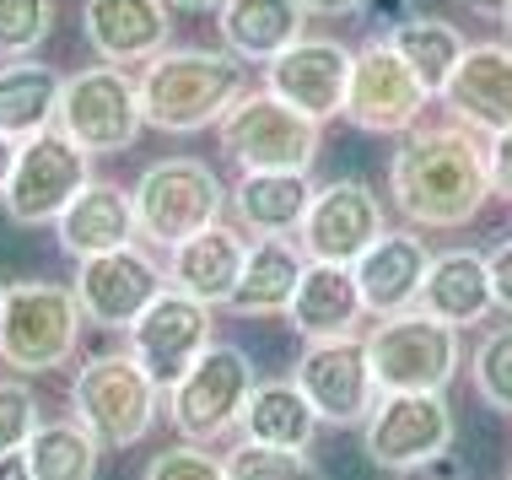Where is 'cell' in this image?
<instances>
[{
  "label": "cell",
  "instance_id": "cell-1",
  "mask_svg": "<svg viewBox=\"0 0 512 480\" xmlns=\"http://www.w3.org/2000/svg\"><path fill=\"white\" fill-rule=\"evenodd\" d=\"M491 195V141H480V130L459 125V119L415 125L405 146L389 157V200L410 227H469Z\"/></svg>",
  "mask_w": 512,
  "mask_h": 480
},
{
  "label": "cell",
  "instance_id": "cell-2",
  "mask_svg": "<svg viewBox=\"0 0 512 480\" xmlns=\"http://www.w3.org/2000/svg\"><path fill=\"white\" fill-rule=\"evenodd\" d=\"M243 98V60L227 49H168L141 71V114L162 135L221 125Z\"/></svg>",
  "mask_w": 512,
  "mask_h": 480
},
{
  "label": "cell",
  "instance_id": "cell-3",
  "mask_svg": "<svg viewBox=\"0 0 512 480\" xmlns=\"http://www.w3.org/2000/svg\"><path fill=\"white\" fill-rule=\"evenodd\" d=\"M157 378L135 362V351H98L76 367L71 410L103 448H135L162 416Z\"/></svg>",
  "mask_w": 512,
  "mask_h": 480
},
{
  "label": "cell",
  "instance_id": "cell-4",
  "mask_svg": "<svg viewBox=\"0 0 512 480\" xmlns=\"http://www.w3.org/2000/svg\"><path fill=\"white\" fill-rule=\"evenodd\" d=\"M130 195H135V227H141V238L173 254L178 243H189L195 232L221 222L232 189L216 178L211 162L162 157V162H151V168L135 178Z\"/></svg>",
  "mask_w": 512,
  "mask_h": 480
},
{
  "label": "cell",
  "instance_id": "cell-5",
  "mask_svg": "<svg viewBox=\"0 0 512 480\" xmlns=\"http://www.w3.org/2000/svg\"><path fill=\"white\" fill-rule=\"evenodd\" d=\"M81 313L71 286L54 281H17L0 303V362L11 373H54L81 346Z\"/></svg>",
  "mask_w": 512,
  "mask_h": 480
},
{
  "label": "cell",
  "instance_id": "cell-6",
  "mask_svg": "<svg viewBox=\"0 0 512 480\" xmlns=\"http://www.w3.org/2000/svg\"><path fill=\"white\" fill-rule=\"evenodd\" d=\"M221 152L238 157L243 173H313L324 130L275 92H243L216 125Z\"/></svg>",
  "mask_w": 512,
  "mask_h": 480
},
{
  "label": "cell",
  "instance_id": "cell-7",
  "mask_svg": "<svg viewBox=\"0 0 512 480\" xmlns=\"http://www.w3.org/2000/svg\"><path fill=\"white\" fill-rule=\"evenodd\" d=\"M367 356L383 394H442L459 373V329L410 308L372 324Z\"/></svg>",
  "mask_w": 512,
  "mask_h": 480
},
{
  "label": "cell",
  "instance_id": "cell-8",
  "mask_svg": "<svg viewBox=\"0 0 512 480\" xmlns=\"http://www.w3.org/2000/svg\"><path fill=\"white\" fill-rule=\"evenodd\" d=\"M146 114H141V81L124 65H92V71L65 76V98L54 130L76 141L87 157H114L135 146Z\"/></svg>",
  "mask_w": 512,
  "mask_h": 480
},
{
  "label": "cell",
  "instance_id": "cell-9",
  "mask_svg": "<svg viewBox=\"0 0 512 480\" xmlns=\"http://www.w3.org/2000/svg\"><path fill=\"white\" fill-rule=\"evenodd\" d=\"M259 389L254 362L243 346H216L184 373V383L168 389V421L178 427L184 443H216L232 427H243L248 394Z\"/></svg>",
  "mask_w": 512,
  "mask_h": 480
},
{
  "label": "cell",
  "instance_id": "cell-10",
  "mask_svg": "<svg viewBox=\"0 0 512 480\" xmlns=\"http://www.w3.org/2000/svg\"><path fill=\"white\" fill-rule=\"evenodd\" d=\"M87 184H92V157L76 141H65L60 130H44L17 146V168H11L0 205L17 227H44V222H60L65 205Z\"/></svg>",
  "mask_w": 512,
  "mask_h": 480
},
{
  "label": "cell",
  "instance_id": "cell-11",
  "mask_svg": "<svg viewBox=\"0 0 512 480\" xmlns=\"http://www.w3.org/2000/svg\"><path fill=\"white\" fill-rule=\"evenodd\" d=\"M297 389L308 394V405L318 410L324 427H367V416L378 410L383 389L372 378V356L367 340L345 335V340H313L292 367Z\"/></svg>",
  "mask_w": 512,
  "mask_h": 480
},
{
  "label": "cell",
  "instance_id": "cell-12",
  "mask_svg": "<svg viewBox=\"0 0 512 480\" xmlns=\"http://www.w3.org/2000/svg\"><path fill=\"white\" fill-rule=\"evenodd\" d=\"M432 92L421 87V76L399 60V49L389 38H367L356 49V71H351V98H345V119L367 135H410L421 125Z\"/></svg>",
  "mask_w": 512,
  "mask_h": 480
},
{
  "label": "cell",
  "instance_id": "cell-13",
  "mask_svg": "<svg viewBox=\"0 0 512 480\" xmlns=\"http://www.w3.org/2000/svg\"><path fill=\"white\" fill-rule=\"evenodd\" d=\"M362 448L378 470L410 475L426 459L453 454V410L442 394H383L362 427Z\"/></svg>",
  "mask_w": 512,
  "mask_h": 480
},
{
  "label": "cell",
  "instance_id": "cell-14",
  "mask_svg": "<svg viewBox=\"0 0 512 480\" xmlns=\"http://www.w3.org/2000/svg\"><path fill=\"white\" fill-rule=\"evenodd\" d=\"M383 232L389 227H383L378 189L362 184V178H329V184H318L297 243L313 265H356Z\"/></svg>",
  "mask_w": 512,
  "mask_h": 480
},
{
  "label": "cell",
  "instance_id": "cell-15",
  "mask_svg": "<svg viewBox=\"0 0 512 480\" xmlns=\"http://www.w3.org/2000/svg\"><path fill=\"white\" fill-rule=\"evenodd\" d=\"M71 292H76L81 313L98 329H130L162 292H168V270H162L141 243H130V249L81 259Z\"/></svg>",
  "mask_w": 512,
  "mask_h": 480
},
{
  "label": "cell",
  "instance_id": "cell-16",
  "mask_svg": "<svg viewBox=\"0 0 512 480\" xmlns=\"http://www.w3.org/2000/svg\"><path fill=\"white\" fill-rule=\"evenodd\" d=\"M211 346H216L211 340V308L195 303V297H184V292H173V286L130 324V351H135V362L157 378V389L184 383V373Z\"/></svg>",
  "mask_w": 512,
  "mask_h": 480
},
{
  "label": "cell",
  "instance_id": "cell-17",
  "mask_svg": "<svg viewBox=\"0 0 512 480\" xmlns=\"http://www.w3.org/2000/svg\"><path fill=\"white\" fill-rule=\"evenodd\" d=\"M351 71H356V49H345L340 38H302L265 65V92H275L281 103H292L297 114H308L313 125L345 114L351 98Z\"/></svg>",
  "mask_w": 512,
  "mask_h": 480
},
{
  "label": "cell",
  "instance_id": "cell-18",
  "mask_svg": "<svg viewBox=\"0 0 512 480\" xmlns=\"http://www.w3.org/2000/svg\"><path fill=\"white\" fill-rule=\"evenodd\" d=\"M81 33L103 65H151L168 54L173 6L168 0H81Z\"/></svg>",
  "mask_w": 512,
  "mask_h": 480
},
{
  "label": "cell",
  "instance_id": "cell-19",
  "mask_svg": "<svg viewBox=\"0 0 512 480\" xmlns=\"http://www.w3.org/2000/svg\"><path fill=\"white\" fill-rule=\"evenodd\" d=\"M442 108L486 141L512 130V44H469L459 71L442 87Z\"/></svg>",
  "mask_w": 512,
  "mask_h": 480
},
{
  "label": "cell",
  "instance_id": "cell-20",
  "mask_svg": "<svg viewBox=\"0 0 512 480\" xmlns=\"http://www.w3.org/2000/svg\"><path fill=\"white\" fill-rule=\"evenodd\" d=\"M432 249H426L415 232H383L372 249L356 259V286H362V308L372 319H394V313H410L415 297L426 286V270H432Z\"/></svg>",
  "mask_w": 512,
  "mask_h": 480
},
{
  "label": "cell",
  "instance_id": "cell-21",
  "mask_svg": "<svg viewBox=\"0 0 512 480\" xmlns=\"http://www.w3.org/2000/svg\"><path fill=\"white\" fill-rule=\"evenodd\" d=\"M243 265H248V243H243V227H205L195 232L189 243H178L168 254V286L184 297H195L205 308H227L232 292L243 281Z\"/></svg>",
  "mask_w": 512,
  "mask_h": 480
},
{
  "label": "cell",
  "instance_id": "cell-22",
  "mask_svg": "<svg viewBox=\"0 0 512 480\" xmlns=\"http://www.w3.org/2000/svg\"><path fill=\"white\" fill-rule=\"evenodd\" d=\"M54 238H60V249L76 259H98V254H114V249H130L135 238H141V227H135V195L119 184H108V178H92L81 195L65 205V216L54 222Z\"/></svg>",
  "mask_w": 512,
  "mask_h": 480
},
{
  "label": "cell",
  "instance_id": "cell-23",
  "mask_svg": "<svg viewBox=\"0 0 512 480\" xmlns=\"http://www.w3.org/2000/svg\"><path fill=\"white\" fill-rule=\"evenodd\" d=\"M216 27L227 54H238L243 65H270L308 38L302 33L308 11H302V0H221Z\"/></svg>",
  "mask_w": 512,
  "mask_h": 480
},
{
  "label": "cell",
  "instance_id": "cell-24",
  "mask_svg": "<svg viewBox=\"0 0 512 480\" xmlns=\"http://www.w3.org/2000/svg\"><path fill=\"white\" fill-rule=\"evenodd\" d=\"M286 319H292V335H302L308 346H313V340L356 335V324L367 319L356 270L351 265H313V259H308V276H302L292 308H286Z\"/></svg>",
  "mask_w": 512,
  "mask_h": 480
},
{
  "label": "cell",
  "instance_id": "cell-25",
  "mask_svg": "<svg viewBox=\"0 0 512 480\" xmlns=\"http://www.w3.org/2000/svg\"><path fill=\"white\" fill-rule=\"evenodd\" d=\"M313 195L318 184L308 173H243L227 205L248 238H297Z\"/></svg>",
  "mask_w": 512,
  "mask_h": 480
},
{
  "label": "cell",
  "instance_id": "cell-26",
  "mask_svg": "<svg viewBox=\"0 0 512 480\" xmlns=\"http://www.w3.org/2000/svg\"><path fill=\"white\" fill-rule=\"evenodd\" d=\"M415 308L432 313V319H442V324H453V329L480 324L496 308L486 254H480V249H448V254H437L432 270H426L421 297H415Z\"/></svg>",
  "mask_w": 512,
  "mask_h": 480
},
{
  "label": "cell",
  "instance_id": "cell-27",
  "mask_svg": "<svg viewBox=\"0 0 512 480\" xmlns=\"http://www.w3.org/2000/svg\"><path fill=\"white\" fill-rule=\"evenodd\" d=\"M308 276V254L302 243L292 238H254L248 243V265H243V281L232 292V313L238 319H275V313L292 308L297 286Z\"/></svg>",
  "mask_w": 512,
  "mask_h": 480
},
{
  "label": "cell",
  "instance_id": "cell-28",
  "mask_svg": "<svg viewBox=\"0 0 512 480\" xmlns=\"http://www.w3.org/2000/svg\"><path fill=\"white\" fill-rule=\"evenodd\" d=\"M65 98V76L44 60H6L0 65V135L11 141H33V135L54 130Z\"/></svg>",
  "mask_w": 512,
  "mask_h": 480
},
{
  "label": "cell",
  "instance_id": "cell-29",
  "mask_svg": "<svg viewBox=\"0 0 512 480\" xmlns=\"http://www.w3.org/2000/svg\"><path fill=\"white\" fill-rule=\"evenodd\" d=\"M318 410L308 405V394L297 389V378H270L248 394L243 410V437L248 443H270V448H302L308 454L318 437Z\"/></svg>",
  "mask_w": 512,
  "mask_h": 480
},
{
  "label": "cell",
  "instance_id": "cell-30",
  "mask_svg": "<svg viewBox=\"0 0 512 480\" xmlns=\"http://www.w3.org/2000/svg\"><path fill=\"white\" fill-rule=\"evenodd\" d=\"M389 44L399 49V60L421 76V87L432 92V98H442L448 76L459 71V60H464V49H469L464 33L448 17H405L399 27H389Z\"/></svg>",
  "mask_w": 512,
  "mask_h": 480
},
{
  "label": "cell",
  "instance_id": "cell-31",
  "mask_svg": "<svg viewBox=\"0 0 512 480\" xmlns=\"http://www.w3.org/2000/svg\"><path fill=\"white\" fill-rule=\"evenodd\" d=\"M22 454L33 464V480H98L103 443L71 416V421H44Z\"/></svg>",
  "mask_w": 512,
  "mask_h": 480
},
{
  "label": "cell",
  "instance_id": "cell-32",
  "mask_svg": "<svg viewBox=\"0 0 512 480\" xmlns=\"http://www.w3.org/2000/svg\"><path fill=\"white\" fill-rule=\"evenodd\" d=\"M469 383H475V394L491 410L512 416V324L480 335L475 356H469Z\"/></svg>",
  "mask_w": 512,
  "mask_h": 480
},
{
  "label": "cell",
  "instance_id": "cell-33",
  "mask_svg": "<svg viewBox=\"0 0 512 480\" xmlns=\"http://www.w3.org/2000/svg\"><path fill=\"white\" fill-rule=\"evenodd\" d=\"M227 480H318V470L302 448H270L243 437L227 454Z\"/></svg>",
  "mask_w": 512,
  "mask_h": 480
},
{
  "label": "cell",
  "instance_id": "cell-34",
  "mask_svg": "<svg viewBox=\"0 0 512 480\" xmlns=\"http://www.w3.org/2000/svg\"><path fill=\"white\" fill-rule=\"evenodd\" d=\"M54 33V0H0V54L27 60Z\"/></svg>",
  "mask_w": 512,
  "mask_h": 480
},
{
  "label": "cell",
  "instance_id": "cell-35",
  "mask_svg": "<svg viewBox=\"0 0 512 480\" xmlns=\"http://www.w3.org/2000/svg\"><path fill=\"white\" fill-rule=\"evenodd\" d=\"M38 427H44V421H38V394H33V383L6 378V383H0V459H6V454H22V448L33 443Z\"/></svg>",
  "mask_w": 512,
  "mask_h": 480
},
{
  "label": "cell",
  "instance_id": "cell-36",
  "mask_svg": "<svg viewBox=\"0 0 512 480\" xmlns=\"http://www.w3.org/2000/svg\"><path fill=\"white\" fill-rule=\"evenodd\" d=\"M141 480H227V459L205 454V443H178V448H162Z\"/></svg>",
  "mask_w": 512,
  "mask_h": 480
},
{
  "label": "cell",
  "instance_id": "cell-37",
  "mask_svg": "<svg viewBox=\"0 0 512 480\" xmlns=\"http://www.w3.org/2000/svg\"><path fill=\"white\" fill-rule=\"evenodd\" d=\"M486 265H491V297H496V313H507V319H512V238H507V243H496V249L486 254Z\"/></svg>",
  "mask_w": 512,
  "mask_h": 480
},
{
  "label": "cell",
  "instance_id": "cell-38",
  "mask_svg": "<svg viewBox=\"0 0 512 480\" xmlns=\"http://www.w3.org/2000/svg\"><path fill=\"white\" fill-rule=\"evenodd\" d=\"M491 189L512 205V130L491 135Z\"/></svg>",
  "mask_w": 512,
  "mask_h": 480
},
{
  "label": "cell",
  "instance_id": "cell-39",
  "mask_svg": "<svg viewBox=\"0 0 512 480\" xmlns=\"http://www.w3.org/2000/svg\"><path fill=\"white\" fill-rule=\"evenodd\" d=\"M405 480H464V464L453 454H437V459H426L421 470H410Z\"/></svg>",
  "mask_w": 512,
  "mask_h": 480
},
{
  "label": "cell",
  "instance_id": "cell-40",
  "mask_svg": "<svg viewBox=\"0 0 512 480\" xmlns=\"http://www.w3.org/2000/svg\"><path fill=\"white\" fill-rule=\"evenodd\" d=\"M367 0H302V11H308V17H356V11H362Z\"/></svg>",
  "mask_w": 512,
  "mask_h": 480
},
{
  "label": "cell",
  "instance_id": "cell-41",
  "mask_svg": "<svg viewBox=\"0 0 512 480\" xmlns=\"http://www.w3.org/2000/svg\"><path fill=\"white\" fill-rule=\"evenodd\" d=\"M464 11H475V17H486V22H507L512 0H464Z\"/></svg>",
  "mask_w": 512,
  "mask_h": 480
},
{
  "label": "cell",
  "instance_id": "cell-42",
  "mask_svg": "<svg viewBox=\"0 0 512 480\" xmlns=\"http://www.w3.org/2000/svg\"><path fill=\"white\" fill-rule=\"evenodd\" d=\"M0 480H33V464H27V454H6V459H0Z\"/></svg>",
  "mask_w": 512,
  "mask_h": 480
},
{
  "label": "cell",
  "instance_id": "cell-43",
  "mask_svg": "<svg viewBox=\"0 0 512 480\" xmlns=\"http://www.w3.org/2000/svg\"><path fill=\"white\" fill-rule=\"evenodd\" d=\"M11 168H17V141L0 135V195H6V184H11Z\"/></svg>",
  "mask_w": 512,
  "mask_h": 480
},
{
  "label": "cell",
  "instance_id": "cell-44",
  "mask_svg": "<svg viewBox=\"0 0 512 480\" xmlns=\"http://www.w3.org/2000/svg\"><path fill=\"white\" fill-rule=\"evenodd\" d=\"M173 11H221V0H168Z\"/></svg>",
  "mask_w": 512,
  "mask_h": 480
},
{
  "label": "cell",
  "instance_id": "cell-45",
  "mask_svg": "<svg viewBox=\"0 0 512 480\" xmlns=\"http://www.w3.org/2000/svg\"><path fill=\"white\" fill-rule=\"evenodd\" d=\"M507 44H512V11H507Z\"/></svg>",
  "mask_w": 512,
  "mask_h": 480
},
{
  "label": "cell",
  "instance_id": "cell-46",
  "mask_svg": "<svg viewBox=\"0 0 512 480\" xmlns=\"http://www.w3.org/2000/svg\"><path fill=\"white\" fill-rule=\"evenodd\" d=\"M0 303H6V286H0Z\"/></svg>",
  "mask_w": 512,
  "mask_h": 480
},
{
  "label": "cell",
  "instance_id": "cell-47",
  "mask_svg": "<svg viewBox=\"0 0 512 480\" xmlns=\"http://www.w3.org/2000/svg\"><path fill=\"white\" fill-rule=\"evenodd\" d=\"M507 480H512V470H507Z\"/></svg>",
  "mask_w": 512,
  "mask_h": 480
}]
</instances>
